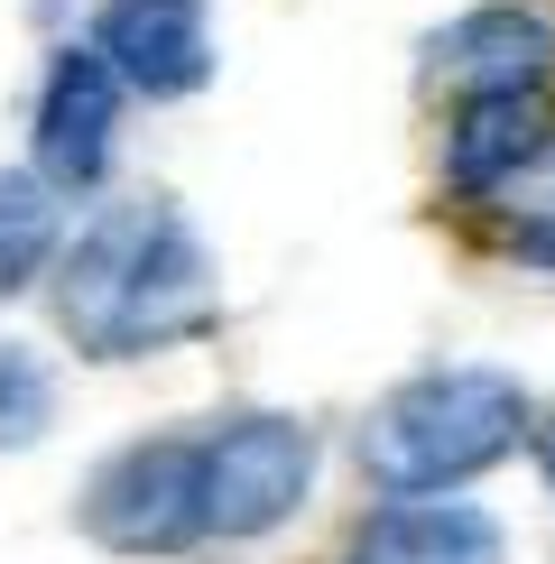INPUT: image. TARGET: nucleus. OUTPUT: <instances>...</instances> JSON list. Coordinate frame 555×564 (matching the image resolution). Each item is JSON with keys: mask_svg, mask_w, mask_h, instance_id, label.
<instances>
[{"mask_svg": "<svg viewBox=\"0 0 555 564\" xmlns=\"http://www.w3.org/2000/svg\"><path fill=\"white\" fill-rule=\"evenodd\" d=\"M56 305L84 351L121 361V351H157V343L195 334L214 315V269H204V241L167 204H121L75 241Z\"/></svg>", "mask_w": 555, "mask_h": 564, "instance_id": "f257e3e1", "label": "nucleus"}, {"mask_svg": "<svg viewBox=\"0 0 555 564\" xmlns=\"http://www.w3.org/2000/svg\"><path fill=\"white\" fill-rule=\"evenodd\" d=\"M527 435V389L500 370H426L370 416L361 473L399 500H435V490L491 473L500 454H519Z\"/></svg>", "mask_w": 555, "mask_h": 564, "instance_id": "f03ea898", "label": "nucleus"}, {"mask_svg": "<svg viewBox=\"0 0 555 564\" xmlns=\"http://www.w3.org/2000/svg\"><path fill=\"white\" fill-rule=\"evenodd\" d=\"M315 481V435L296 416H231L204 435V536H269Z\"/></svg>", "mask_w": 555, "mask_h": 564, "instance_id": "7ed1b4c3", "label": "nucleus"}, {"mask_svg": "<svg viewBox=\"0 0 555 564\" xmlns=\"http://www.w3.org/2000/svg\"><path fill=\"white\" fill-rule=\"evenodd\" d=\"M92 536L121 555H176L204 536V444H139L92 481Z\"/></svg>", "mask_w": 555, "mask_h": 564, "instance_id": "20e7f679", "label": "nucleus"}, {"mask_svg": "<svg viewBox=\"0 0 555 564\" xmlns=\"http://www.w3.org/2000/svg\"><path fill=\"white\" fill-rule=\"evenodd\" d=\"M92 46H102L111 75L130 93H149V102L195 93L214 75V19H204V0H102Z\"/></svg>", "mask_w": 555, "mask_h": 564, "instance_id": "39448f33", "label": "nucleus"}, {"mask_svg": "<svg viewBox=\"0 0 555 564\" xmlns=\"http://www.w3.org/2000/svg\"><path fill=\"white\" fill-rule=\"evenodd\" d=\"M111 121H121V75H111V56L102 46L56 56L46 102H37V167H46V185H92L102 176Z\"/></svg>", "mask_w": 555, "mask_h": 564, "instance_id": "423d86ee", "label": "nucleus"}, {"mask_svg": "<svg viewBox=\"0 0 555 564\" xmlns=\"http://www.w3.org/2000/svg\"><path fill=\"white\" fill-rule=\"evenodd\" d=\"M546 56H555V37L537 10H472L435 37V75L454 93H537Z\"/></svg>", "mask_w": 555, "mask_h": 564, "instance_id": "0eeeda50", "label": "nucleus"}, {"mask_svg": "<svg viewBox=\"0 0 555 564\" xmlns=\"http://www.w3.org/2000/svg\"><path fill=\"white\" fill-rule=\"evenodd\" d=\"M342 564H500V528L463 500H407V509L361 519Z\"/></svg>", "mask_w": 555, "mask_h": 564, "instance_id": "6e6552de", "label": "nucleus"}, {"mask_svg": "<svg viewBox=\"0 0 555 564\" xmlns=\"http://www.w3.org/2000/svg\"><path fill=\"white\" fill-rule=\"evenodd\" d=\"M537 149H546V121H537L527 93H472V111L454 121V158L445 167H454L463 195H500Z\"/></svg>", "mask_w": 555, "mask_h": 564, "instance_id": "1a4fd4ad", "label": "nucleus"}, {"mask_svg": "<svg viewBox=\"0 0 555 564\" xmlns=\"http://www.w3.org/2000/svg\"><path fill=\"white\" fill-rule=\"evenodd\" d=\"M56 195H46V167H0V296H19L29 278L56 260Z\"/></svg>", "mask_w": 555, "mask_h": 564, "instance_id": "9d476101", "label": "nucleus"}, {"mask_svg": "<svg viewBox=\"0 0 555 564\" xmlns=\"http://www.w3.org/2000/svg\"><path fill=\"white\" fill-rule=\"evenodd\" d=\"M500 204H509V231H519L527 260H555V139L500 185Z\"/></svg>", "mask_w": 555, "mask_h": 564, "instance_id": "9b49d317", "label": "nucleus"}, {"mask_svg": "<svg viewBox=\"0 0 555 564\" xmlns=\"http://www.w3.org/2000/svg\"><path fill=\"white\" fill-rule=\"evenodd\" d=\"M46 416H56V389H46V370L29 361L19 343H0V444H37Z\"/></svg>", "mask_w": 555, "mask_h": 564, "instance_id": "f8f14e48", "label": "nucleus"}, {"mask_svg": "<svg viewBox=\"0 0 555 564\" xmlns=\"http://www.w3.org/2000/svg\"><path fill=\"white\" fill-rule=\"evenodd\" d=\"M537 454H546V481H555V426H546V444H537Z\"/></svg>", "mask_w": 555, "mask_h": 564, "instance_id": "ddd939ff", "label": "nucleus"}]
</instances>
